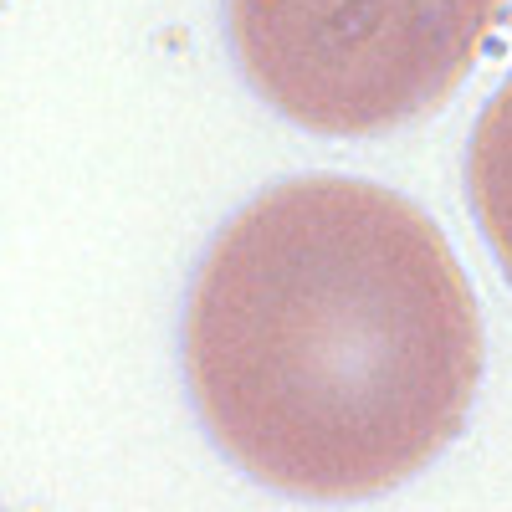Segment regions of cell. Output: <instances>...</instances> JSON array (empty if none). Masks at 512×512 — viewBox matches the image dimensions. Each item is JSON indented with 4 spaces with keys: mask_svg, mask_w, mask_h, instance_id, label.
Instances as JSON below:
<instances>
[{
    "mask_svg": "<svg viewBox=\"0 0 512 512\" xmlns=\"http://www.w3.org/2000/svg\"><path fill=\"white\" fill-rule=\"evenodd\" d=\"M185 369L241 472L349 502L451 446L482 379V313L420 205L313 175L256 195L210 246Z\"/></svg>",
    "mask_w": 512,
    "mask_h": 512,
    "instance_id": "6da1fadb",
    "label": "cell"
},
{
    "mask_svg": "<svg viewBox=\"0 0 512 512\" xmlns=\"http://www.w3.org/2000/svg\"><path fill=\"white\" fill-rule=\"evenodd\" d=\"M236 57L277 113L313 134H384L441 108L507 0H226Z\"/></svg>",
    "mask_w": 512,
    "mask_h": 512,
    "instance_id": "7a4b0ae2",
    "label": "cell"
},
{
    "mask_svg": "<svg viewBox=\"0 0 512 512\" xmlns=\"http://www.w3.org/2000/svg\"><path fill=\"white\" fill-rule=\"evenodd\" d=\"M466 180H472V205L482 216V231L512 282V77L477 118L472 154H466Z\"/></svg>",
    "mask_w": 512,
    "mask_h": 512,
    "instance_id": "3957f363",
    "label": "cell"
}]
</instances>
